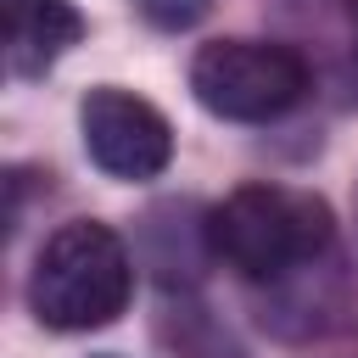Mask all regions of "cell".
Returning <instances> with one entry per match:
<instances>
[{"mask_svg":"<svg viewBox=\"0 0 358 358\" xmlns=\"http://www.w3.org/2000/svg\"><path fill=\"white\" fill-rule=\"evenodd\" d=\"M129 291H134L129 246H123V235L112 224H95V218L62 224L39 246V257L28 268L34 319L45 330H62V336L112 324L129 308Z\"/></svg>","mask_w":358,"mask_h":358,"instance_id":"obj_1","label":"cell"},{"mask_svg":"<svg viewBox=\"0 0 358 358\" xmlns=\"http://www.w3.org/2000/svg\"><path fill=\"white\" fill-rule=\"evenodd\" d=\"M330 207L291 185H241L207 218V246L246 280H280L330 246Z\"/></svg>","mask_w":358,"mask_h":358,"instance_id":"obj_2","label":"cell"},{"mask_svg":"<svg viewBox=\"0 0 358 358\" xmlns=\"http://www.w3.org/2000/svg\"><path fill=\"white\" fill-rule=\"evenodd\" d=\"M190 90L213 117L268 123L308 95V67L291 45L268 39H213L190 62Z\"/></svg>","mask_w":358,"mask_h":358,"instance_id":"obj_3","label":"cell"},{"mask_svg":"<svg viewBox=\"0 0 358 358\" xmlns=\"http://www.w3.org/2000/svg\"><path fill=\"white\" fill-rule=\"evenodd\" d=\"M78 134H84L90 162L112 179H157L173 157L168 117L145 95L117 90V84H101L78 101Z\"/></svg>","mask_w":358,"mask_h":358,"instance_id":"obj_4","label":"cell"},{"mask_svg":"<svg viewBox=\"0 0 358 358\" xmlns=\"http://www.w3.org/2000/svg\"><path fill=\"white\" fill-rule=\"evenodd\" d=\"M6 17V67L17 78H45L67 45H78L84 17L73 0H0Z\"/></svg>","mask_w":358,"mask_h":358,"instance_id":"obj_5","label":"cell"},{"mask_svg":"<svg viewBox=\"0 0 358 358\" xmlns=\"http://www.w3.org/2000/svg\"><path fill=\"white\" fill-rule=\"evenodd\" d=\"M207 6H213V0H140V11H145L157 28H190V22L207 17Z\"/></svg>","mask_w":358,"mask_h":358,"instance_id":"obj_6","label":"cell"},{"mask_svg":"<svg viewBox=\"0 0 358 358\" xmlns=\"http://www.w3.org/2000/svg\"><path fill=\"white\" fill-rule=\"evenodd\" d=\"M352 28H358V0H352ZM347 84H352V95H358V39H352V67H347Z\"/></svg>","mask_w":358,"mask_h":358,"instance_id":"obj_7","label":"cell"}]
</instances>
